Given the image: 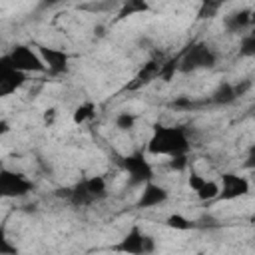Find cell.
Returning a JSON list of instances; mask_svg holds the SVG:
<instances>
[{"mask_svg":"<svg viewBox=\"0 0 255 255\" xmlns=\"http://www.w3.org/2000/svg\"><path fill=\"white\" fill-rule=\"evenodd\" d=\"M223 26H225L227 32H243V30L251 28V8L237 10L229 16H225Z\"/></svg>","mask_w":255,"mask_h":255,"instance_id":"8fae6325","label":"cell"},{"mask_svg":"<svg viewBox=\"0 0 255 255\" xmlns=\"http://www.w3.org/2000/svg\"><path fill=\"white\" fill-rule=\"evenodd\" d=\"M32 189V181L22 175V173H16V171H10V169H2V175H0V191L4 197H22L26 193H30Z\"/></svg>","mask_w":255,"mask_h":255,"instance_id":"52a82bcc","label":"cell"},{"mask_svg":"<svg viewBox=\"0 0 255 255\" xmlns=\"http://www.w3.org/2000/svg\"><path fill=\"white\" fill-rule=\"evenodd\" d=\"M235 100H237V94H235V86L231 82H221L211 94V102L219 104V106H227Z\"/></svg>","mask_w":255,"mask_h":255,"instance_id":"5bb4252c","label":"cell"},{"mask_svg":"<svg viewBox=\"0 0 255 255\" xmlns=\"http://www.w3.org/2000/svg\"><path fill=\"white\" fill-rule=\"evenodd\" d=\"M38 52L46 64L48 74H64L70 68V56L68 52L60 48H50V46H38Z\"/></svg>","mask_w":255,"mask_h":255,"instance_id":"30bf717a","label":"cell"},{"mask_svg":"<svg viewBox=\"0 0 255 255\" xmlns=\"http://www.w3.org/2000/svg\"><path fill=\"white\" fill-rule=\"evenodd\" d=\"M56 120H58V110L56 108H46L42 112V122H44L46 128H52L56 124Z\"/></svg>","mask_w":255,"mask_h":255,"instance_id":"44dd1931","label":"cell"},{"mask_svg":"<svg viewBox=\"0 0 255 255\" xmlns=\"http://www.w3.org/2000/svg\"><path fill=\"white\" fill-rule=\"evenodd\" d=\"M255 26V8H251V28Z\"/></svg>","mask_w":255,"mask_h":255,"instance_id":"cb8c5ba5","label":"cell"},{"mask_svg":"<svg viewBox=\"0 0 255 255\" xmlns=\"http://www.w3.org/2000/svg\"><path fill=\"white\" fill-rule=\"evenodd\" d=\"M239 56L241 58H255V26L241 38V42H239Z\"/></svg>","mask_w":255,"mask_h":255,"instance_id":"e0dca14e","label":"cell"},{"mask_svg":"<svg viewBox=\"0 0 255 255\" xmlns=\"http://www.w3.org/2000/svg\"><path fill=\"white\" fill-rule=\"evenodd\" d=\"M205 179H207V177H205L203 173H199V171H189V173H187V187L195 193V191L205 183Z\"/></svg>","mask_w":255,"mask_h":255,"instance_id":"ffe728a7","label":"cell"},{"mask_svg":"<svg viewBox=\"0 0 255 255\" xmlns=\"http://www.w3.org/2000/svg\"><path fill=\"white\" fill-rule=\"evenodd\" d=\"M60 2H64V0H44V4H48V6H54V4H60Z\"/></svg>","mask_w":255,"mask_h":255,"instance_id":"603a6c76","label":"cell"},{"mask_svg":"<svg viewBox=\"0 0 255 255\" xmlns=\"http://www.w3.org/2000/svg\"><path fill=\"white\" fill-rule=\"evenodd\" d=\"M169 199V193L163 185L155 183L153 179L145 181L141 185V191H139V197H137V207L141 209H151V207H159L163 205L165 201Z\"/></svg>","mask_w":255,"mask_h":255,"instance_id":"9c48e42d","label":"cell"},{"mask_svg":"<svg viewBox=\"0 0 255 255\" xmlns=\"http://www.w3.org/2000/svg\"><path fill=\"white\" fill-rule=\"evenodd\" d=\"M2 58L10 66H14L16 70L26 72V74H44V72H48L46 64H44V60H42V56L38 52V48L34 50L32 46H26V44H16Z\"/></svg>","mask_w":255,"mask_h":255,"instance_id":"7a4b0ae2","label":"cell"},{"mask_svg":"<svg viewBox=\"0 0 255 255\" xmlns=\"http://www.w3.org/2000/svg\"><path fill=\"white\" fill-rule=\"evenodd\" d=\"M82 183H84V187L88 189V193L94 201L108 195V179L104 175H90V177L82 179Z\"/></svg>","mask_w":255,"mask_h":255,"instance_id":"7c38bea8","label":"cell"},{"mask_svg":"<svg viewBox=\"0 0 255 255\" xmlns=\"http://www.w3.org/2000/svg\"><path fill=\"white\" fill-rule=\"evenodd\" d=\"M175 110H183V112H187V110H191L193 106H195V102L191 100V98H185V96H179V98H175L173 100V104H171Z\"/></svg>","mask_w":255,"mask_h":255,"instance_id":"7402d4cb","label":"cell"},{"mask_svg":"<svg viewBox=\"0 0 255 255\" xmlns=\"http://www.w3.org/2000/svg\"><path fill=\"white\" fill-rule=\"evenodd\" d=\"M219 185H221V193L219 199L223 201H233L239 197H245L251 189V183L245 175H239L235 171H227L219 175Z\"/></svg>","mask_w":255,"mask_h":255,"instance_id":"5b68a950","label":"cell"},{"mask_svg":"<svg viewBox=\"0 0 255 255\" xmlns=\"http://www.w3.org/2000/svg\"><path fill=\"white\" fill-rule=\"evenodd\" d=\"M215 64H217V54L207 44L199 42L183 52V56L179 58V72L187 74L195 70H207V68H213Z\"/></svg>","mask_w":255,"mask_h":255,"instance_id":"3957f363","label":"cell"},{"mask_svg":"<svg viewBox=\"0 0 255 255\" xmlns=\"http://www.w3.org/2000/svg\"><path fill=\"white\" fill-rule=\"evenodd\" d=\"M147 10L149 6L145 0H120V18L129 16V14H141Z\"/></svg>","mask_w":255,"mask_h":255,"instance_id":"2e32d148","label":"cell"},{"mask_svg":"<svg viewBox=\"0 0 255 255\" xmlns=\"http://www.w3.org/2000/svg\"><path fill=\"white\" fill-rule=\"evenodd\" d=\"M96 118V104L86 100V102H80L76 106V110L72 112V122L76 126H84V124H90L92 120Z\"/></svg>","mask_w":255,"mask_h":255,"instance_id":"4fadbf2b","label":"cell"},{"mask_svg":"<svg viewBox=\"0 0 255 255\" xmlns=\"http://www.w3.org/2000/svg\"><path fill=\"white\" fill-rule=\"evenodd\" d=\"M191 149V139L185 128L181 126H155L151 129V135L145 143V153L155 157H175V155H187Z\"/></svg>","mask_w":255,"mask_h":255,"instance_id":"6da1fadb","label":"cell"},{"mask_svg":"<svg viewBox=\"0 0 255 255\" xmlns=\"http://www.w3.org/2000/svg\"><path fill=\"white\" fill-rule=\"evenodd\" d=\"M135 124H137V116L131 114V112H120V114H116V118H114V126H116L120 131H129V129L135 128Z\"/></svg>","mask_w":255,"mask_h":255,"instance_id":"ac0fdd59","label":"cell"},{"mask_svg":"<svg viewBox=\"0 0 255 255\" xmlns=\"http://www.w3.org/2000/svg\"><path fill=\"white\" fill-rule=\"evenodd\" d=\"M26 72L16 70L14 66H10L4 58L0 64V96H12L16 94V90H20L26 84Z\"/></svg>","mask_w":255,"mask_h":255,"instance_id":"ba28073f","label":"cell"},{"mask_svg":"<svg viewBox=\"0 0 255 255\" xmlns=\"http://www.w3.org/2000/svg\"><path fill=\"white\" fill-rule=\"evenodd\" d=\"M145 155V151H133L122 159V167L128 173L129 185H143L145 181L153 179V167Z\"/></svg>","mask_w":255,"mask_h":255,"instance_id":"277c9868","label":"cell"},{"mask_svg":"<svg viewBox=\"0 0 255 255\" xmlns=\"http://www.w3.org/2000/svg\"><path fill=\"white\" fill-rule=\"evenodd\" d=\"M219 193H221V185H219V179H205V183L195 191V197L199 201H213V199H219Z\"/></svg>","mask_w":255,"mask_h":255,"instance_id":"9a60e30c","label":"cell"},{"mask_svg":"<svg viewBox=\"0 0 255 255\" xmlns=\"http://www.w3.org/2000/svg\"><path fill=\"white\" fill-rule=\"evenodd\" d=\"M165 225L171 227V229H175V231H189V229L195 227L193 221L187 219V217L181 215V213H171V215L165 219Z\"/></svg>","mask_w":255,"mask_h":255,"instance_id":"d6986e66","label":"cell"},{"mask_svg":"<svg viewBox=\"0 0 255 255\" xmlns=\"http://www.w3.org/2000/svg\"><path fill=\"white\" fill-rule=\"evenodd\" d=\"M118 249L124 251V253H133V255H137V253H151V251H155V243H153V239L149 235H145L141 231L139 225H133L126 233V237L122 239Z\"/></svg>","mask_w":255,"mask_h":255,"instance_id":"8992f818","label":"cell"}]
</instances>
